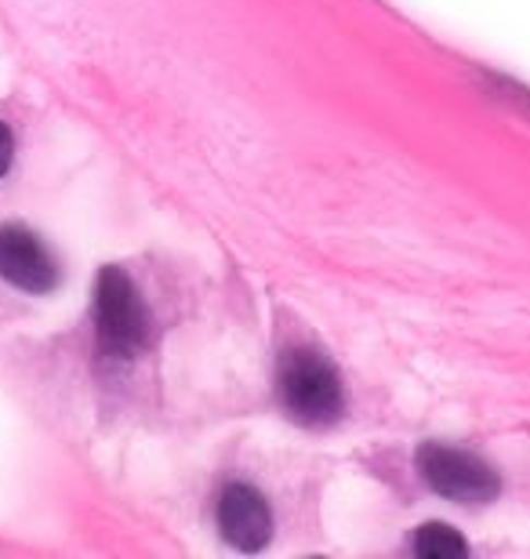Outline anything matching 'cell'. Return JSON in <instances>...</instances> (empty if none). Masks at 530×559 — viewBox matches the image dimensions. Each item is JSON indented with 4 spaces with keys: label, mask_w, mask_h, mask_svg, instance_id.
Wrapping results in <instances>:
<instances>
[{
    "label": "cell",
    "mask_w": 530,
    "mask_h": 559,
    "mask_svg": "<svg viewBox=\"0 0 530 559\" xmlns=\"http://www.w3.org/2000/svg\"><path fill=\"white\" fill-rule=\"evenodd\" d=\"M95 334H98V349L109 360H131L150 342V312H145L142 295L134 290L131 276L117 270V265H106L98 273Z\"/></svg>",
    "instance_id": "obj_2"
},
{
    "label": "cell",
    "mask_w": 530,
    "mask_h": 559,
    "mask_svg": "<svg viewBox=\"0 0 530 559\" xmlns=\"http://www.w3.org/2000/svg\"><path fill=\"white\" fill-rule=\"evenodd\" d=\"M0 280L26 295H48L59 284V262L37 233L26 226H0Z\"/></svg>",
    "instance_id": "obj_4"
},
{
    "label": "cell",
    "mask_w": 530,
    "mask_h": 559,
    "mask_svg": "<svg viewBox=\"0 0 530 559\" xmlns=\"http://www.w3.org/2000/svg\"><path fill=\"white\" fill-rule=\"evenodd\" d=\"M280 400L298 425H331L345 407L342 378L317 349H295L280 364Z\"/></svg>",
    "instance_id": "obj_1"
},
{
    "label": "cell",
    "mask_w": 530,
    "mask_h": 559,
    "mask_svg": "<svg viewBox=\"0 0 530 559\" xmlns=\"http://www.w3.org/2000/svg\"><path fill=\"white\" fill-rule=\"evenodd\" d=\"M219 527L233 549L258 552L273 538V512H269L266 498L255 487L229 484L219 498Z\"/></svg>",
    "instance_id": "obj_5"
},
{
    "label": "cell",
    "mask_w": 530,
    "mask_h": 559,
    "mask_svg": "<svg viewBox=\"0 0 530 559\" xmlns=\"http://www.w3.org/2000/svg\"><path fill=\"white\" fill-rule=\"evenodd\" d=\"M411 549L425 559H447V556H466L469 545L455 527H447V523H425V527L414 534Z\"/></svg>",
    "instance_id": "obj_6"
},
{
    "label": "cell",
    "mask_w": 530,
    "mask_h": 559,
    "mask_svg": "<svg viewBox=\"0 0 530 559\" xmlns=\"http://www.w3.org/2000/svg\"><path fill=\"white\" fill-rule=\"evenodd\" d=\"M419 473L439 498L458 501V506H487L502 495L498 473L469 451H455L444 443L419 447Z\"/></svg>",
    "instance_id": "obj_3"
},
{
    "label": "cell",
    "mask_w": 530,
    "mask_h": 559,
    "mask_svg": "<svg viewBox=\"0 0 530 559\" xmlns=\"http://www.w3.org/2000/svg\"><path fill=\"white\" fill-rule=\"evenodd\" d=\"M11 160H15V139H11L8 124L0 120V178L11 171Z\"/></svg>",
    "instance_id": "obj_7"
}]
</instances>
